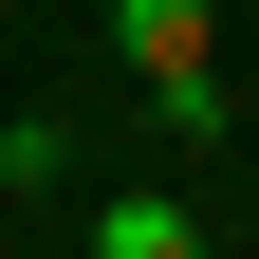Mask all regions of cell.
<instances>
[{"label": "cell", "mask_w": 259, "mask_h": 259, "mask_svg": "<svg viewBox=\"0 0 259 259\" xmlns=\"http://www.w3.org/2000/svg\"><path fill=\"white\" fill-rule=\"evenodd\" d=\"M93 259H222L185 185H93Z\"/></svg>", "instance_id": "1"}, {"label": "cell", "mask_w": 259, "mask_h": 259, "mask_svg": "<svg viewBox=\"0 0 259 259\" xmlns=\"http://www.w3.org/2000/svg\"><path fill=\"white\" fill-rule=\"evenodd\" d=\"M130 93H148V130H167V148H222V130H241L222 56H167V74H130Z\"/></svg>", "instance_id": "2"}, {"label": "cell", "mask_w": 259, "mask_h": 259, "mask_svg": "<svg viewBox=\"0 0 259 259\" xmlns=\"http://www.w3.org/2000/svg\"><path fill=\"white\" fill-rule=\"evenodd\" d=\"M111 56L167 74V56H222V0H111Z\"/></svg>", "instance_id": "3"}, {"label": "cell", "mask_w": 259, "mask_h": 259, "mask_svg": "<svg viewBox=\"0 0 259 259\" xmlns=\"http://www.w3.org/2000/svg\"><path fill=\"white\" fill-rule=\"evenodd\" d=\"M0 204H19V167H0Z\"/></svg>", "instance_id": "4"}]
</instances>
